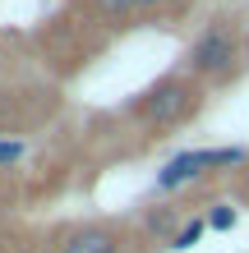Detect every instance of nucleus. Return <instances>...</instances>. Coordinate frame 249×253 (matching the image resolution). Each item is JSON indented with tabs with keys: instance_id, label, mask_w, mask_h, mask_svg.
I'll list each match as a JSON object with an SVG mask.
<instances>
[{
	"instance_id": "1",
	"label": "nucleus",
	"mask_w": 249,
	"mask_h": 253,
	"mask_svg": "<svg viewBox=\"0 0 249 253\" xmlns=\"http://www.w3.org/2000/svg\"><path fill=\"white\" fill-rule=\"evenodd\" d=\"M199 83H189V79H162V83H152L148 92H139L134 97V120L143 129H175V125H185L189 115L199 111Z\"/></svg>"
},
{
	"instance_id": "2",
	"label": "nucleus",
	"mask_w": 249,
	"mask_h": 253,
	"mask_svg": "<svg viewBox=\"0 0 249 253\" xmlns=\"http://www.w3.org/2000/svg\"><path fill=\"white\" fill-rule=\"evenodd\" d=\"M236 60H240V42H236V28L226 19L208 23L185 51V65H189L194 79H226L236 69Z\"/></svg>"
},
{
	"instance_id": "3",
	"label": "nucleus",
	"mask_w": 249,
	"mask_h": 253,
	"mask_svg": "<svg viewBox=\"0 0 249 253\" xmlns=\"http://www.w3.org/2000/svg\"><path fill=\"white\" fill-rule=\"evenodd\" d=\"M231 166H249V152L245 147H189V152H175L162 170H157V189L162 193H175L185 189L189 180L208 170H231Z\"/></svg>"
},
{
	"instance_id": "4",
	"label": "nucleus",
	"mask_w": 249,
	"mask_h": 253,
	"mask_svg": "<svg viewBox=\"0 0 249 253\" xmlns=\"http://www.w3.org/2000/svg\"><path fill=\"white\" fill-rule=\"evenodd\" d=\"M55 253H120V235L111 226H83V230H69Z\"/></svg>"
},
{
	"instance_id": "5",
	"label": "nucleus",
	"mask_w": 249,
	"mask_h": 253,
	"mask_svg": "<svg viewBox=\"0 0 249 253\" xmlns=\"http://www.w3.org/2000/svg\"><path fill=\"white\" fill-rule=\"evenodd\" d=\"M203 235H208V216H194V221H185L180 230H175V240H171V249L175 253H185V249H194Z\"/></svg>"
},
{
	"instance_id": "6",
	"label": "nucleus",
	"mask_w": 249,
	"mask_h": 253,
	"mask_svg": "<svg viewBox=\"0 0 249 253\" xmlns=\"http://www.w3.org/2000/svg\"><path fill=\"white\" fill-rule=\"evenodd\" d=\"M93 9H97L106 23H125L129 14H139V9H134V0H93Z\"/></svg>"
},
{
	"instance_id": "7",
	"label": "nucleus",
	"mask_w": 249,
	"mask_h": 253,
	"mask_svg": "<svg viewBox=\"0 0 249 253\" xmlns=\"http://www.w3.org/2000/svg\"><path fill=\"white\" fill-rule=\"evenodd\" d=\"M236 207L231 203H212V212H208V230H236Z\"/></svg>"
},
{
	"instance_id": "8",
	"label": "nucleus",
	"mask_w": 249,
	"mask_h": 253,
	"mask_svg": "<svg viewBox=\"0 0 249 253\" xmlns=\"http://www.w3.org/2000/svg\"><path fill=\"white\" fill-rule=\"evenodd\" d=\"M23 152H28V147H23V138H0V170H9Z\"/></svg>"
},
{
	"instance_id": "9",
	"label": "nucleus",
	"mask_w": 249,
	"mask_h": 253,
	"mask_svg": "<svg viewBox=\"0 0 249 253\" xmlns=\"http://www.w3.org/2000/svg\"><path fill=\"white\" fill-rule=\"evenodd\" d=\"M157 5H166V0H134V9L143 14V9H157Z\"/></svg>"
},
{
	"instance_id": "10",
	"label": "nucleus",
	"mask_w": 249,
	"mask_h": 253,
	"mask_svg": "<svg viewBox=\"0 0 249 253\" xmlns=\"http://www.w3.org/2000/svg\"><path fill=\"white\" fill-rule=\"evenodd\" d=\"M245 198H249V170H245Z\"/></svg>"
}]
</instances>
